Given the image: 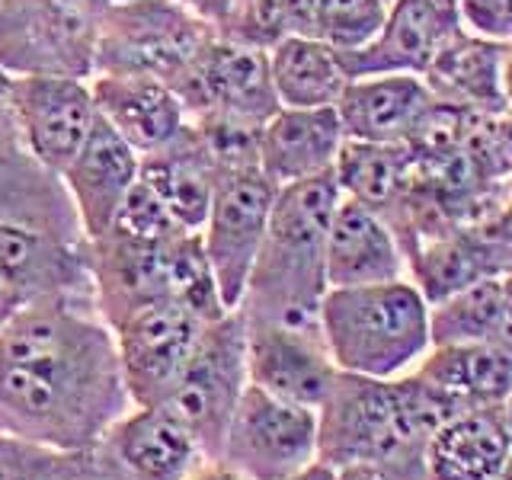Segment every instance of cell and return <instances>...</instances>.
<instances>
[{
    "mask_svg": "<svg viewBox=\"0 0 512 480\" xmlns=\"http://www.w3.org/2000/svg\"><path fill=\"white\" fill-rule=\"evenodd\" d=\"M112 327L87 295H45L0 324V429L87 452L132 410Z\"/></svg>",
    "mask_w": 512,
    "mask_h": 480,
    "instance_id": "1",
    "label": "cell"
},
{
    "mask_svg": "<svg viewBox=\"0 0 512 480\" xmlns=\"http://www.w3.org/2000/svg\"><path fill=\"white\" fill-rule=\"evenodd\" d=\"M340 199L343 192L333 180V170L276 192L263 247L237 308L247 320L320 330V301L330 288L324 250Z\"/></svg>",
    "mask_w": 512,
    "mask_h": 480,
    "instance_id": "2",
    "label": "cell"
},
{
    "mask_svg": "<svg viewBox=\"0 0 512 480\" xmlns=\"http://www.w3.org/2000/svg\"><path fill=\"white\" fill-rule=\"evenodd\" d=\"M317 327L333 365L346 375H410L432 349L429 301L410 279L327 288Z\"/></svg>",
    "mask_w": 512,
    "mask_h": 480,
    "instance_id": "3",
    "label": "cell"
},
{
    "mask_svg": "<svg viewBox=\"0 0 512 480\" xmlns=\"http://www.w3.org/2000/svg\"><path fill=\"white\" fill-rule=\"evenodd\" d=\"M96 311L112 327L148 301H180L202 320L221 317L224 304L199 234L170 240H132L103 234L87 240Z\"/></svg>",
    "mask_w": 512,
    "mask_h": 480,
    "instance_id": "4",
    "label": "cell"
},
{
    "mask_svg": "<svg viewBox=\"0 0 512 480\" xmlns=\"http://www.w3.org/2000/svg\"><path fill=\"white\" fill-rule=\"evenodd\" d=\"M410 448H426V436L410 413L407 375H336L330 394L317 407V464L343 468Z\"/></svg>",
    "mask_w": 512,
    "mask_h": 480,
    "instance_id": "5",
    "label": "cell"
},
{
    "mask_svg": "<svg viewBox=\"0 0 512 480\" xmlns=\"http://www.w3.org/2000/svg\"><path fill=\"white\" fill-rule=\"evenodd\" d=\"M247 384L244 314L224 311L215 320H205L196 349L160 407L189 429L205 461H221L228 426Z\"/></svg>",
    "mask_w": 512,
    "mask_h": 480,
    "instance_id": "6",
    "label": "cell"
},
{
    "mask_svg": "<svg viewBox=\"0 0 512 480\" xmlns=\"http://www.w3.org/2000/svg\"><path fill=\"white\" fill-rule=\"evenodd\" d=\"M106 0H0V74L93 77Z\"/></svg>",
    "mask_w": 512,
    "mask_h": 480,
    "instance_id": "7",
    "label": "cell"
},
{
    "mask_svg": "<svg viewBox=\"0 0 512 480\" xmlns=\"http://www.w3.org/2000/svg\"><path fill=\"white\" fill-rule=\"evenodd\" d=\"M212 36L215 29L176 0H116L103 10L93 74H144L170 84Z\"/></svg>",
    "mask_w": 512,
    "mask_h": 480,
    "instance_id": "8",
    "label": "cell"
},
{
    "mask_svg": "<svg viewBox=\"0 0 512 480\" xmlns=\"http://www.w3.org/2000/svg\"><path fill=\"white\" fill-rule=\"evenodd\" d=\"M276 192L279 186L266 180L260 167L228 170L218 173L215 180V196L199 237L208 266H212L221 304L228 311H237L240 301H244V288L256 253L263 247Z\"/></svg>",
    "mask_w": 512,
    "mask_h": 480,
    "instance_id": "9",
    "label": "cell"
},
{
    "mask_svg": "<svg viewBox=\"0 0 512 480\" xmlns=\"http://www.w3.org/2000/svg\"><path fill=\"white\" fill-rule=\"evenodd\" d=\"M221 461L247 480H288L317 464V410L247 384L228 426Z\"/></svg>",
    "mask_w": 512,
    "mask_h": 480,
    "instance_id": "10",
    "label": "cell"
},
{
    "mask_svg": "<svg viewBox=\"0 0 512 480\" xmlns=\"http://www.w3.org/2000/svg\"><path fill=\"white\" fill-rule=\"evenodd\" d=\"M170 87L180 96L186 122L199 116H234L266 125L279 109L269 52L240 45L221 32L199 48V55L170 80Z\"/></svg>",
    "mask_w": 512,
    "mask_h": 480,
    "instance_id": "11",
    "label": "cell"
},
{
    "mask_svg": "<svg viewBox=\"0 0 512 480\" xmlns=\"http://www.w3.org/2000/svg\"><path fill=\"white\" fill-rule=\"evenodd\" d=\"M205 320L186 304L148 301L112 324L125 391L135 407H160L189 362Z\"/></svg>",
    "mask_w": 512,
    "mask_h": 480,
    "instance_id": "12",
    "label": "cell"
},
{
    "mask_svg": "<svg viewBox=\"0 0 512 480\" xmlns=\"http://www.w3.org/2000/svg\"><path fill=\"white\" fill-rule=\"evenodd\" d=\"M7 96L26 151L61 180L96 125L90 80L48 74L7 77Z\"/></svg>",
    "mask_w": 512,
    "mask_h": 480,
    "instance_id": "13",
    "label": "cell"
},
{
    "mask_svg": "<svg viewBox=\"0 0 512 480\" xmlns=\"http://www.w3.org/2000/svg\"><path fill=\"white\" fill-rule=\"evenodd\" d=\"M247 378L288 404L317 410L340 368L333 365L320 330H298L266 320H247Z\"/></svg>",
    "mask_w": 512,
    "mask_h": 480,
    "instance_id": "14",
    "label": "cell"
},
{
    "mask_svg": "<svg viewBox=\"0 0 512 480\" xmlns=\"http://www.w3.org/2000/svg\"><path fill=\"white\" fill-rule=\"evenodd\" d=\"M0 221L26 224L84 244L74 205L55 173L39 167L16 132L7 74H0Z\"/></svg>",
    "mask_w": 512,
    "mask_h": 480,
    "instance_id": "15",
    "label": "cell"
},
{
    "mask_svg": "<svg viewBox=\"0 0 512 480\" xmlns=\"http://www.w3.org/2000/svg\"><path fill=\"white\" fill-rule=\"evenodd\" d=\"M0 285L20 308L45 295L93 298L87 240H64L26 224L0 221Z\"/></svg>",
    "mask_w": 512,
    "mask_h": 480,
    "instance_id": "16",
    "label": "cell"
},
{
    "mask_svg": "<svg viewBox=\"0 0 512 480\" xmlns=\"http://www.w3.org/2000/svg\"><path fill=\"white\" fill-rule=\"evenodd\" d=\"M138 170L141 157L96 116L84 148L61 173V186L74 205L84 240H96L112 228L128 189L138 183Z\"/></svg>",
    "mask_w": 512,
    "mask_h": 480,
    "instance_id": "17",
    "label": "cell"
},
{
    "mask_svg": "<svg viewBox=\"0 0 512 480\" xmlns=\"http://www.w3.org/2000/svg\"><path fill=\"white\" fill-rule=\"evenodd\" d=\"M461 29L458 0H391L381 32L359 52L340 55L349 77L423 74L436 48Z\"/></svg>",
    "mask_w": 512,
    "mask_h": 480,
    "instance_id": "18",
    "label": "cell"
},
{
    "mask_svg": "<svg viewBox=\"0 0 512 480\" xmlns=\"http://www.w3.org/2000/svg\"><path fill=\"white\" fill-rule=\"evenodd\" d=\"M432 103L420 74H365L349 77L336 116L349 141L410 144Z\"/></svg>",
    "mask_w": 512,
    "mask_h": 480,
    "instance_id": "19",
    "label": "cell"
},
{
    "mask_svg": "<svg viewBox=\"0 0 512 480\" xmlns=\"http://www.w3.org/2000/svg\"><path fill=\"white\" fill-rule=\"evenodd\" d=\"M90 93L96 116L138 157L164 148L186 128L183 103L167 80L144 74H93Z\"/></svg>",
    "mask_w": 512,
    "mask_h": 480,
    "instance_id": "20",
    "label": "cell"
},
{
    "mask_svg": "<svg viewBox=\"0 0 512 480\" xmlns=\"http://www.w3.org/2000/svg\"><path fill=\"white\" fill-rule=\"evenodd\" d=\"M327 285L330 288H356L397 282L407 276V256L400 240L375 208L362 202L340 199L327 231Z\"/></svg>",
    "mask_w": 512,
    "mask_h": 480,
    "instance_id": "21",
    "label": "cell"
},
{
    "mask_svg": "<svg viewBox=\"0 0 512 480\" xmlns=\"http://www.w3.org/2000/svg\"><path fill=\"white\" fill-rule=\"evenodd\" d=\"M100 445L125 480H183L205 461L189 429L164 407H132Z\"/></svg>",
    "mask_w": 512,
    "mask_h": 480,
    "instance_id": "22",
    "label": "cell"
},
{
    "mask_svg": "<svg viewBox=\"0 0 512 480\" xmlns=\"http://www.w3.org/2000/svg\"><path fill=\"white\" fill-rule=\"evenodd\" d=\"M343 125L336 106L288 109L279 106L260 132V170L279 189L314 180L333 170L343 148Z\"/></svg>",
    "mask_w": 512,
    "mask_h": 480,
    "instance_id": "23",
    "label": "cell"
},
{
    "mask_svg": "<svg viewBox=\"0 0 512 480\" xmlns=\"http://www.w3.org/2000/svg\"><path fill=\"white\" fill-rule=\"evenodd\" d=\"M404 256L410 282L420 288L429 304H439L480 279L500 276L512 263V247L484 228H452L416 240Z\"/></svg>",
    "mask_w": 512,
    "mask_h": 480,
    "instance_id": "24",
    "label": "cell"
},
{
    "mask_svg": "<svg viewBox=\"0 0 512 480\" xmlns=\"http://www.w3.org/2000/svg\"><path fill=\"white\" fill-rule=\"evenodd\" d=\"M500 48V42L480 39L468 29H455L420 74L432 100L455 109L484 112V116H503L506 103L500 93Z\"/></svg>",
    "mask_w": 512,
    "mask_h": 480,
    "instance_id": "25",
    "label": "cell"
},
{
    "mask_svg": "<svg viewBox=\"0 0 512 480\" xmlns=\"http://www.w3.org/2000/svg\"><path fill=\"white\" fill-rule=\"evenodd\" d=\"M138 180L151 186V192L167 205V212L183 231H202L208 205H212L215 196L218 170L208 160L202 141L192 132L189 122L170 144L141 157Z\"/></svg>",
    "mask_w": 512,
    "mask_h": 480,
    "instance_id": "26",
    "label": "cell"
},
{
    "mask_svg": "<svg viewBox=\"0 0 512 480\" xmlns=\"http://www.w3.org/2000/svg\"><path fill=\"white\" fill-rule=\"evenodd\" d=\"M512 452L500 407H474L448 420L426 442L429 480H496Z\"/></svg>",
    "mask_w": 512,
    "mask_h": 480,
    "instance_id": "27",
    "label": "cell"
},
{
    "mask_svg": "<svg viewBox=\"0 0 512 480\" xmlns=\"http://www.w3.org/2000/svg\"><path fill=\"white\" fill-rule=\"evenodd\" d=\"M413 372L471 410L500 407L512 391V349L503 343L432 346Z\"/></svg>",
    "mask_w": 512,
    "mask_h": 480,
    "instance_id": "28",
    "label": "cell"
},
{
    "mask_svg": "<svg viewBox=\"0 0 512 480\" xmlns=\"http://www.w3.org/2000/svg\"><path fill=\"white\" fill-rule=\"evenodd\" d=\"M269 74L279 106L288 109L336 106L349 84L340 52L317 36H285L269 48Z\"/></svg>",
    "mask_w": 512,
    "mask_h": 480,
    "instance_id": "29",
    "label": "cell"
},
{
    "mask_svg": "<svg viewBox=\"0 0 512 480\" xmlns=\"http://www.w3.org/2000/svg\"><path fill=\"white\" fill-rule=\"evenodd\" d=\"M333 180L352 202L375 208L388 218L413 180V151L407 144L343 141L333 164Z\"/></svg>",
    "mask_w": 512,
    "mask_h": 480,
    "instance_id": "30",
    "label": "cell"
},
{
    "mask_svg": "<svg viewBox=\"0 0 512 480\" xmlns=\"http://www.w3.org/2000/svg\"><path fill=\"white\" fill-rule=\"evenodd\" d=\"M432 346L445 343H503L506 346V311L500 276L480 279L439 304H429ZM512 349V346H509Z\"/></svg>",
    "mask_w": 512,
    "mask_h": 480,
    "instance_id": "31",
    "label": "cell"
},
{
    "mask_svg": "<svg viewBox=\"0 0 512 480\" xmlns=\"http://www.w3.org/2000/svg\"><path fill=\"white\" fill-rule=\"evenodd\" d=\"M388 7L391 0H317L314 36L340 55L359 52L381 32Z\"/></svg>",
    "mask_w": 512,
    "mask_h": 480,
    "instance_id": "32",
    "label": "cell"
},
{
    "mask_svg": "<svg viewBox=\"0 0 512 480\" xmlns=\"http://www.w3.org/2000/svg\"><path fill=\"white\" fill-rule=\"evenodd\" d=\"M221 36H228L250 48H276L285 36H292L282 10V0H234L228 20L221 23Z\"/></svg>",
    "mask_w": 512,
    "mask_h": 480,
    "instance_id": "33",
    "label": "cell"
},
{
    "mask_svg": "<svg viewBox=\"0 0 512 480\" xmlns=\"http://www.w3.org/2000/svg\"><path fill=\"white\" fill-rule=\"evenodd\" d=\"M106 234H119V237H132V240H170V237H180L189 231H183L180 224L173 221L167 205L154 196L151 186L138 180L132 189H128L119 215Z\"/></svg>",
    "mask_w": 512,
    "mask_h": 480,
    "instance_id": "34",
    "label": "cell"
},
{
    "mask_svg": "<svg viewBox=\"0 0 512 480\" xmlns=\"http://www.w3.org/2000/svg\"><path fill=\"white\" fill-rule=\"evenodd\" d=\"M330 480H429L426 455L423 448H410V452H397L388 458L343 464V468H330Z\"/></svg>",
    "mask_w": 512,
    "mask_h": 480,
    "instance_id": "35",
    "label": "cell"
},
{
    "mask_svg": "<svg viewBox=\"0 0 512 480\" xmlns=\"http://www.w3.org/2000/svg\"><path fill=\"white\" fill-rule=\"evenodd\" d=\"M461 29L490 42H512V0H458Z\"/></svg>",
    "mask_w": 512,
    "mask_h": 480,
    "instance_id": "36",
    "label": "cell"
},
{
    "mask_svg": "<svg viewBox=\"0 0 512 480\" xmlns=\"http://www.w3.org/2000/svg\"><path fill=\"white\" fill-rule=\"evenodd\" d=\"M285 20L292 36H314V10L317 0H282Z\"/></svg>",
    "mask_w": 512,
    "mask_h": 480,
    "instance_id": "37",
    "label": "cell"
},
{
    "mask_svg": "<svg viewBox=\"0 0 512 480\" xmlns=\"http://www.w3.org/2000/svg\"><path fill=\"white\" fill-rule=\"evenodd\" d=\"M180 7H186L192 16H199L202 23H208L215 32L221 29V23L228 20V13L234 7V0H176Z\"/></svg>",
    "mask_w": 512,
    "mask_h": 480,
    "instance_id": "38",
    "label": "cell"
},
{
    "mask_svg": "<svg viewBox=\"0 0 512 480\" xmlns=\"http://www.w3.org/2000/svg\"><path fill=\"white\" fill-rule=\"evenodd\" d=\"M183 480H247V477L240 471H234L231 464H224V461H202Z\"/></svg>",
    "mask_w": 512,
    "mask_h": 480,
    "instance_id": "39",
    "label": "cell"
},
{
    "mask_svg": "<svg viewBox=\"0 0 512 480\" xmlns=\"http://www.w3.org/2000/svg\"><path fill=\"white\" fill-rule=\"evenodd\" d=\"M484 231H490L493 237H500L503 244H509L512 247V199H506L496 212L487 218V224H480Z\"/></svg>",
    "mask_w": 512,
    "mask_h": 480,
    "instance_id": "40",
    "label": "cell"
},
{
    "mask_svg": "<svg viewBox=\"0 0 512 480\" xmlns=\"http://www.w3.org/2000/svg\"><path fill=\"white\" fill-rule=\"evenodd\" d=\"M500 93L506 112H512V42H503L500 48Z\"/></svg>",
    "mask_w": 512,
    "mask_h": 480,
    "instance_id": "41",
    "label": "cell"
},
{
    "mask_svg": "<svg viewBox=\"0 0 512 480\" xmlns=\"http://www.w3.org/2000/svg\"><path fill=\"white\" fill-rule=\"evenodd\" d=\"M503 288V311H506V346H512V263L500 272Z\"/></svg>",
    "mask_w": 512,
    "mask_h": 480,
    "instance_id": "42",
    "label": "cell"
},
{
    "mask_svg": "<svg viewBox=\"0 0 512 480\" xmlns=\"http://www.w3.org/2000/svg\"><path fill=\"white\" fill-rule=\"evenodd\" d=\"M288 480H330V468H324V464H311L308 471H301V474L288 477Z\"/></svg>",
    "mask_w": 512,
    "mask_h": 480,
    "instance_id": "43",
    "label": "cell"
},
{
    "mask_svg": "<svg viewBox=\"0 0 512 480\" xmlns=\"http://www.w3.org/2000/svg\"><path fill=\"white\" fill-rule=\"evenodd\" d=\"M500 420H503V426L509 432V442H512V391H509V397L500 404Z\"/></svg>",
    "mask_w": 512,
    "mask_h": 480,
    "instance_id": "44",
    "label": "cell"
},
{
    "mask_svg": "<svg viewBox=\"0 0 512 480\" xmlns=\"http://www.w3.org/2000/svg\"><path fill=\"white\" fill-rule=\"evenodd\" d=\"M503 199H512V170L503 176Z\"/></svg>",
    "mask_w": 512,
    "mask_h": 480,
    "instance_id": "45",
    "label": "cell"
},
{
    "mask_svg": "<svg viewBox=\"0 0 512 480\" xmlns=\"http://www.w3.org/2000/svg\"><path fill=\"white\" fill-rule=\"evenodd\" d=\"M4 320H7V311H0V324H4Z\"/></svg>",
    "mask_w": 512,
    "mask_h": 480,
    "instance_id": "46",
    "label": "cell"
},
{
    "mask_svg": "<svg viewBox=\"0 0 512 480\" xmlns=\"http://www.w3.org/2000/svg\"><path fill=\"white\" fill-rule=\"evenodd\" d=\"M106 4H116V0H106Z\"/></svg>",
    "mask_w": 512,
    "mask_h": 480,
    "instance_id": "47",
    "label": "cell"
}]
</instances>
